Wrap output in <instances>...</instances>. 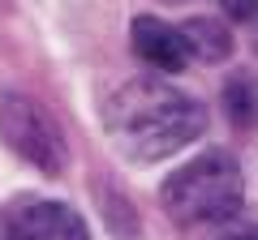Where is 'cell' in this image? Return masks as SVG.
Wrapping results in <instances>:
<instances>
[{
  "label": "cell",
  "mask_w": 258,
  "mask_h": 240,
  "mask_svg": "<svg viewBox=\"0 0 258 240\" xmlns=\"http://www.w3.org/2000/svg\"><path fill=\"white\" fill-rule=\"evenodd\" d=\"M103 129L129 163H159L207 133V107L159 77H134L103 99Z\"/></svg>",
  "instance_id": "obj_1"
},
{
  "label": "cell",
  "mask_w": 258,
  "mask_h": 240,
  "mask_svg": "<svg viewBox=\"0 0 258 240\" xmlns=\"http://www.w3.org/2000/svg\"><path fill=\"white\" fill-rule=\"evenodd\" d=\"M241 197H245V176L241 163L228 150H207L176 167L159 189L168 219L181 227H203V223H228L237 219Z\"/></svg>",
  "instance_id": "obj_2"
},
{
  "label": "cell",
  "mask_w": 258,
  "mask_h": 240,
  "mask_svg": "<svg viewBox=\"0 0 258 240\" xmlns=\"http://www.w3.org/2000/svg\"><path fill=\"white\" fill-rule=\"evenodd\" d=\"M0 138L13 155H22L30 167H39L47 176H60L69 167V142H64L60 125L30 94H18V90L0 94Z\"/></svg>",
  "instance_id": "obj_3"
},
{
  "label": "cell",
  "mask_w": 258,
  "mask_h": 240,
  "mask_svg": "<svg viewBox=\"0 0 258 240\" xmlns=\"http://www.w3.org/2000/svg\"><path fill=\"white\" fill-rule=\"evenodd\" d=\"M0 240H86V219L69 202L22 197L0 210Z\"/></svg>",
  "instance_id": "obj_4"
},
{
  "label": "cell",
  "mask_w": 258,
  "mask_h": 240,
  "mask_svg": "<svg viewBox=\"0 0 258 240\" xmlns=\"http://www.w3.org/2000/svg\"><path fill=\"white\" fill-rule=\"evenodd\" d=\"M129 39H134L138 60L151 65V69H159V73H181V69L189 65V47H185V39H181V26H172V22H164V18H151V13L134 18Z\"/></svg>",
  "instance_id": "obj_5"
},
{
  "label": "cell",
  "mask_w": 258,
  "mask_h": 240,
  "mask_svg": "<svg viewBox=\"0 0 258 240\" xmlns=\"http://www.w3.org/2000/svg\"><path fill=\"white\" fill-rule=\"evenodd\" d=\"M181 39H185V47H189V56H198V60H207V65H220V60L232 56V35L224 30V22H215V18L185 22Z\"/></svg>",
  "instance_id": "obj_6"
},
{
  "label": "cell",
  "mask_w": 258,
  "mask_h": 240,
  "mask_svg": "<svg viewBox=\"0 0 258 240\" xmlns=\"http://www.w3.org/2000/svg\"><path fill=\"white\" fill-rule=\"evenodd\" d=\"M224 107H228V116H232L237 129H249L258 120V90H254V82H249L245 73H237L224 86Z\"/></svg>",
  "instance_id": "obj_7"
},
{
  "label": "cell",
  "mask_w": 258,
  "mask_h": 240,
  "mask_svg": "<svg viewBox=\"0 0 258 240\" xmlns=\"http://www.w3.org/2000/svg\"><path fill=\"white\" fill-rule=\"evenodd\" d=\"M220 9L232 22H254L258 18V0H220Z\"/></svg>",
  "instance_id": "obj_8"
},
{
  "label": "cell",
  "mask_w": 258,
  "mask_h": 240,
  "mask_svg": "<svg viewBox=\"0 0 258 240\" xmlns=\"http://www.w3.org/2000/svg\"><path fill=\"white\" fill-rule=\"evenodd\" d=\"M215 240H258V223H241V227H224V236Z\"/></svg>",
  "instance_id": "obj_9"
}]
</instances>
